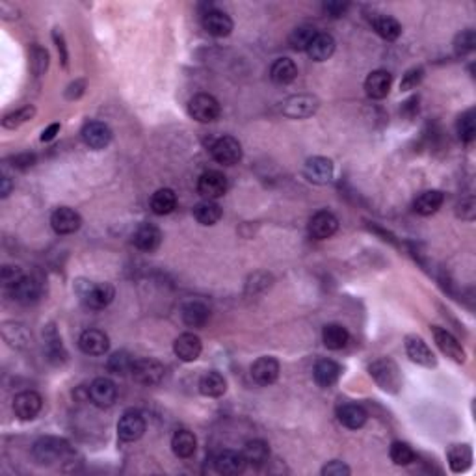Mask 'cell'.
<instances>
[{
    "instance_id": "44",
    "label": "cell",
    "mask_w": 476,
    "mask_h": 476,
    "mask_svg": "<svg viewBox=\"0 0 476 476\" xmlns=\"http://www.w3.org/2000/svg\"><path fill=\"white\" fill-rule=\"evenodd\" d=\"M389 456H391L393 463L398 467L411 465V463L417 460L415 451H413L407 443H402V441L393 443L391 451H389Z\"/></svg>"
},
{
    "instance_id": "52",
    "label": "cell",
    "mask_w": 476,
    "mask_h": 476,
    "mask_svg": "<svg viewBox=\"0 0 476 476\" xmlns=\"http://www.w3.org/2000/svg\"><path fill=\"white\" fill-rule=\"evenodd\" d=\"M350 4H346V2H335V0H331V2H326V4L322 6V10L324 13L333 19H339V17H344L346 11H348Z\"/></svg>"
},
{
    "instance_id": "32",
    "label": "cell",
    "mask_w": 476,
    "mask_h": 476,
    "mask_svg": "<svg viewBox=\"0 0 476 476\" xmlns=\"http://www.w3.org/2000/svg\"><path fill=\"white\" fill-rule=\"evenodd\" d=\"M443 203H445V194L441 190H426L419 194V197L413 203V209H415L417 214L431 216L441 209Z\"/></svg>"
},
{
    "instance_id": "7",
    "label": "cell",
    "mask_w": 476,
    "mask_h": 476,
    "mask_svg": "<svg viewBox=\"0 0 476 476\" xmlns=\"http://www.w3.org/2000/svg\"><path fill=\"white\" fill-rule=\"evenodd\" d=\"M131 374L141 385H156L164 380L166 368L155 359H136Z\"/></svg>"
},
{
    "instance_id": "26",
    "label": "cell",
    "mask_w": 476,
    "mask_h": 476,
    "mask_svg": "<svg viewBox=\"0 0 476 476\" xmlns=\"http://www.w3.org/2000/svg\"><path fill=\"white\" fill-rule=\"evenodd\" d=\"M132 242H134V246L138 248V250L155 251L156 248L161 246L162 233L156 226H151V224H141V226L134 231V235H132Z\"/></svg>"
},
{
    "instance_id": "4",
    "label": "cell",
    "mask_w": 476,
    "mask_h": 476,
    "mask_svg": "<svg viewBox=\"0 0 476 476\" xmlns=\"http://www.w3.org/2000/svg\"><path fill=\"white\" fill-rule=\"evenodd\" d=\"M221 108L218 99L209 93H197L188 100V114L192 120L199 121V123H211L218 120Z\"/></svg>"
},
{
    "instance_id": "55",
    "label": "cell",
    "mask_w": 476,
    "mask_h": 476,
    "mask_svg": "<svg viewBox=\"0 0 476 476\" xmlns=\"http://www.w3.org/2000/svg\"><path fill=\"white\" fill-rule=\"evenodd\" d=\"M58 132H60V123H52V125H49L45 129V131L41 132L40 140L43 141V144H47V141L54 140L56 134H58Z\"/></svg>"
},
{
    "instance_id": "8",
    "label": "cell",
    "mask_w": 476,
    "mask_h": 476,
    "mask_svg": "<svg viewBox=\"0 0 476 476\" xmlns=\"http://www.w3.org/2000/svg\"><path fill=\"white\" fill-rule=\"evenodd\" d=\"M335 166L326 156H311L303 166V175L313 185H327L333 179Z\"/></svg>"
},
{
    "instance_id": "45",
    "label": "cell",
    "mask_w": 476,
    "mask_h": 476,
    "mask_svg": "<svg viewBox=\"0 0 476 476\" xmlns=\"http://www.w3.org/2000/svg\"><path fill=\"white\" fill-rule=\"evenodd\" d=\"M34 115H35L34 106L26 105V106H23V108H19V110L4 115V120H2V127L13 131V129H19L21 125H25L26 121H30Z\"/></svg>"
},
{
    "instance_id": "18",
    "label": "cell",
    "mask_w": 476,
    "mask_h": 476,
    "mask_svg": "<svg viewBox=\"0 0 476 476\" xmlns=\"http://www.w3.org/2000/svg\"><path fill=\"white\" fill-rule=\"evenodd\" d=\"M279 371H281V366L276 357L265 356V357H259V359L251 365V378H253L255 383L266 387V385H272V383L279 378Z\"/></svg>"
},
{
    "instance_id": "40",
    "label": "cell",
    "mask_w": 476,
    "mask_h": 476,
    "mask_svg": "<svg viewBox=\"0 0 476 476\" xmlns=\"http://www.w3.org/2000/svg\"><path fill=\"white\" fill-rule=\"evenodd\" d=\"M372 26H374L376 34L387 41H395L402 35V25L391 16L376 17L372 21Z\"/></svg>"
},
{
    "instance_id": "50",
    "label": "cell",
    "mask_w": 476,
    "mask_h": 476,
    "mask_svg": "<svg viewBox=\"0 0 476 476\" xmlns=\"http://www.w3.org/2000/svg\"><path fill=\"white\" fill-rule=\"evenodd\" d=\"M350 467L344 461L333 460L327 465L322 467V476H350Z\"/></svg>"
},
{
    "instance_id": "13",
    "label": "cell",
    "mask_w": 476,
    "mask_h": 476,
    "mask_svg": "<svg viewBox=\"0 0 476 476\" xmlns=\"http://www.w3.org/2000/svg\"><path fill=\"white\" fill-rule=\"evenodd\" d=\"M197 192L205 199H218L227 192V177L221 171L209 170L199 177L197 181Z\"/></svg>"
},
{
    "instance_id": "5",
    "label": "cell",
    "mask_w": 476,
    "mask_h": 476,
    "mask_svg": "<svg viewBox=\"0 0 476 476\" xmlns=\"http://www.w3.org/2000/svg\"><path fill=\"white\" fill-rule=\"evenodd\" d=\"M146 434V419L140 411H125L117 422V437L125 443L138 441Z\"/></svg>"
},
{
    "instance_id": "48",
    "label": "cell",
    "mask_w": 476,
    "mask_h": 476,
    "mask_svg": "<svg viewBox=\"0 0 476 476\" xmlns=\"http://www.w3.org/2000/svg\"><path fill=\"white\" fill-rule=\"evenodd\" d=\"M23 331H25V327L19 326V324H4V327H2V335H4V339L10 342L11 346H23L26 341H28V335L23 337L19 335Z\"/></svg>"
},
{
    "instance_id": "39",
    "label": "cell",
    "mask_w": 476,
    "mask_h": 476,
    "mask_svg": "<svg viewBox=\"0 0 476 476\" xmlns=\"http://www.w3.org/2000/svg\"><path fill=\"white\" fill-rule=\"evenodd\" d=\"M221 214H224L221 207L211 199L201 201V203L194 207V216H196V220L199 221L201 226H214V224L221 220Z\"/></svg>"
},
{
    "instance_id": "25",
    "label": "cell",
    "mask_w": 476,
    "mask_h": 476,
    "mask_svg": "<svg viewBox=\"0 0 476 476\" xmlns=\"http://www.w3.org/2000/svg\"><path fill=\"white\" fill-rule=\"evenodd\" d=\"M246 460L242 456V452H235V451H224L220 452L214 460V467L216 471L220 472V475H240L246 469Z\"/></svg>"
},
{
    "instance_id": "53",
    "label": "cell",
    "mask_w": 476,
    "mask_h": 476,
    "mask_svg": "<svg viewBox=\"0 0 476 476\" xmlns=\"http://www.w3.org/2000/svg\"><path fill=\"white\" fill-rule=\"evenodd\" d=\"M52 40H54L56 49H58V54H60L62 66L67 67V62H69V54H67L66 40H64V34L60 32V28H54V32H52Z\"/></svg>"
},
{
    "instance_id": "14",
    "label": "cell",
    "mask_w": 476,
    "mask_h": 476,
    "mask_svg": "<svg viewBox=\"0 0 476 476\" xmlns=\"http://www.w3.org/2000/svg\"><path fill=\"white\" fill-rule=\"evenodd\" d=\"M309 235L316 240H326L330 236H333L339 229V220H337V216L330 211H318L316 214L311 216V220H309Z\"/></svg>"
},
{
    "instance_id": "15",
    "label": "cell",
    "mask_w": 476,
    "mask_h": 476,
    "mask_svg": "<svg viewBox=\"0 0 476 476\" xmlns=\"http://www.w3.org/2000/svg\"><path fill=\"white\" fill-rule=\"evenodd\" d=\"M43 407V398L35 391H23L13 398V413L21 421H32Z\"/></svg>"
},
{
    "instance_id": "38",
    "label": "cell",
    "mask_w": 476,
    "mask_h": 476,
    "mask_svg": "<svg viewBox=\"0 0 476 476\" xmlns=\"http://www.w3.org/2000/svg\"><path fill=\"white\" fill-rule=\"evenodd\" d=\"M177 207V196L171 188H161L156 190L151 197V211L158 216H166L170 212L175 211Z\"/></svg>"
},
{
    "instance_id": "56",
    "label": "cell",
    "mask_w": 476,
    "mask_h": 476,
    "mask_svg": "<svg viewBox=\"0 0 476 476\" xmlns=\"http://www.w3.org/2000/svg\"><path fill=\"white\" fill-rule=\"evenodd\" d=\"M16 13H17L16 6L8 4V2H2V4H0V16H2V19H6V21L17 19L19 16H16Z\"/></svg>"
},
{
    "instance_id": "1",
    "label": "cell",
    "mask_w": 476,
    "mask_h": 476,
    "mask_svg": "<svg viewBox=\"0 0 476 476\" xmlns=\"http://www.w3.org/2000/svg\"><path fill=\"white\" fill-rule=\"evenodd\" d=\"M75 291L81 296L82 303L88 309H93V311L108 307L115 298V291L110 283H93V281L88 279H76Z\"/></svg>"
},
{
    "instance_id": "42",
    "label": "cell",
    "mask_w": 476,
    "mask_h": 476,
    "mask_svg": "<svg viewBox=\"0 0 476 476\" xmlns=\"http://www.w3.org/2000/svg\"><path fill=\"white\" fill-rule=\"evenodd\" d=\"M316 34H318V30L313 25H301L292 30L291 37H289V43H291V47L294 50H307L309 45H311V41L315 40Z\"/></svg>"
},
{
    "instance_id": "21",
    "label": "cell",
    "mask_w": 476,
    "mask_h": 476,
    "mask_svg": "<svg viewBox=\"0 0 476 476\" xmlns=\"http://www.w3.org/2000/svg\"><path fill=\"white\" fill-rule=\"evenodd\" d=\"M201 350H203V344H201V339L196 333H181L173 342L175 356L185 363L196 361L201 356Z\"/></svg>"
},
{
    "instance_id": "10",
    "label": "cell",
    "mask_w": 476,
    "mask_h": 476,
    "mask_svg": "<svg viewBox=\"0 0 476 476\" xmlns=\"http://www.w3.org/2000/svg\"><path fill=\"white\" fill-rule=\"evenodd\" d=\"M431 331H434V339H436L437 348H439L446 357H451L452 361L456 363H465L467 359L465 350H463L461 342L458 341L456 337L452 335L451 331L443 330V327L439 326H431Z\"/></svg>"
},
{
    "instance_id": "12",
    "label": "cell",
    "mask_w": 476,
    "mask_h": 476,
    "mask_svg": "<svg viewBox=\"0 0 476 476\" xmlns=\"http://www.w3.org/2000/svg\"><path fill=\"white\" fill-rule=\"evenodd\" d=\"M82 140L90 149L100 151L110 146L112 141V129L103 121H90L82 129Z\"/></svg>"
},
{
    "instance_id": "58",
    "label": "cell",
    "mask_w": 476,
    "mask_h": 476,
    "mask_svg": "<svg viewBox=\"0 0 476 476\" xmlns=\"http://www.w3.org/2000/svg\"><path fill=\"white\" fill-rule=\"evenodd\" d=\"M0 182H2V185H0V196L8 197L10 196L11 188H13V182H11L10 177H6V175L0 179Z\"/></svg>"
},
{
    "instance_id": "17",
    "label": "cell",
    "mask_w": 476,
    "mask_h": 476,
    "mask_svg": "<svg viewBox=\"0 0 476 476\" xmlns=\"http://www.w3.org/2000/svg\"><path fill=\"white\" fill-rule=\"evenodd\" d=\"M50 226H52V229H54L58 235H73V233H76V231L81 229L82 218L75 209L60 207V209H56V211L52 212V216H50Z\"/></svg>"
},
{
    "instance_id": "30",
    "label": "cell",
    "mask_w": 476,
    "mask_h": 476,
    "mask_svg": "<svg viewBox=\"0 0 476 476\" xmlns=\"http://www.w3.org/2000/svg\"><path fill=\"white\" fill-rule=\"evenodd\" d=\"M315 381L324 389H330L339 381L341 378V365L331 359H320V361L315 365Z\"/></svg>"
},
{
    "instance_id": "27",
    "label": "cell",
    "mask_w": 476,
    "mask_h": 476,
    "mask_svg": "<svg viewBox=\"0 0 476 476\" xmlns=\"http://www.w3.org/2000/svg\"><path fill=\"white\" fill-rule=\"evenodd\" d=\"M446 460H448V467L452 472H465L471 469L472 465V448L469 445H452L446 452Z\"/></svg>"
},
{
    "instance_id": "28",
    "label": "cell",
    "mask_w": 476,
    "mask_h": 476,
    "mask_svg": "<svg viewBox=\"0 0 476 476\" xmlns=\"http://www.w3.org/2000/svg\"><path fill=\"white\" fill-rule=\"evenodd\" d=\"M43 341H45V354L50 363L60 365V363L66 361L67 352L64 344H62V337L58 335L54 326H47L43 330Z\"/></svg>"
},
{
    "instance_id": "22",
    "label": "cell",
    "mask_w": 476,
    "mask_h": 476,
    "mask_svg": "<svg viewBox=\"0 0 476 476\" xmlns=\"http://www.w3.org/2000/svg\"><path fill=\"white\" fill-rule=\"evenodd\" d=\"M391 84H393V75L389 73V71H385V69L372 71L371 75L366 76V81H365L366 95L376 100L385 99V97L389 95Z\"/></svg>"
},
{
    "instance_id": "3",
    "label": "cell",
    "mask_w": 476,
    "mask_h": 476,
    "mask_svg": "<svg viewBox=\"0 0 476 476\" xmlns=\"http://www.w3.org/2000/svg\"><path fill=\"white\" fill-rule=\"evenodd\" d=\"M368 374L372 380L376 381L381 391L389 395H398L402 389V372L393 359L389 357H380L376 361L368 365Z\"/></svg>"
},
{
    "instance_id": "20",
    "label": "cell",
    "mask_w": 476,
    "mask_h": 476,
    "mask_svg": "<svg viewBox=\"0 0 476 476\" xmlns=\"http://www.w3.org/2000/svg\"><path fill=\"white\" fill-rule=\"evenodd\" d=\"M10 296L16 301L23 303V306H30L40 300L41 296V283L35 277L25 276L21 281H17L16 285L8 289Z\"/></svg>"
},
{
    "instance_id": "31",
    "label": "cell",
    "mask_w": 476,
    "mask_h": 476,
    "mask_svg": "<svg viewBox=\"0 0 476 476\" xmlns=\"http://www.w3.org/2000/svg\"><path fill=\"white\" fill-rule=\"evenodd\" d=\"M211 318V311L203 301H188L182 306V322L188 327H203Z\"/></svg>"
},
{
    "instance_id": "34",
    "label": "cell",
    "mask_w": 476,
    "mask_h": 476,
    "mask_svg": "<svg viewBox=\"0 0 476 476\" xmlns=\"http://www.w3.org/2000/svg\"><path fill=\"white\" fill-rule=\"evenodd\" d=\"M298 76V67H296L294 60L291 58H277L270 67V79L276 84L286 86L296 81Z\"/></svg>"
},
{
    "instance_id": "11",
    "label": "cell",
    "mask_w": 476,
    "mask_h": 476,
    "mask_svg": "<svg viewBox=\"0 0 476 476\" xmlns=\"http://www.w3.org/2000/svg\"><path fill=\"white\" fill-rule=\"evenodd\" d=\"M318 99L313 95H292L283 103V114L292 120H303L311 117L318 110Z\"/></svg>"
},
{
    "instance_id": "46",
    "label": "cell",
    "mask_w": 476,
    "mask_h": 476,
    "mask_svg": "<svg viewBox=\"0 0 476 476\" xmlns=\"http://www.w3.org/2000/svg\"><path fill=\"white\" fill-rule=\"evenodd\" d=\"M30 67L35 76H41L49 67V52L43 47L34 45L30 52Z\"/></svg>"
},
{
    "instance_id": "41",
    "label": "cell",
    "mask_w": 476,
    "mask_h": 476,
    "mask_svg": "<svg viewBox=\"0 0 476 476\" xmlns=\"http://www.w3.org/2000/svg\"><path fill=\"white\" fill-rule=\"evenodd\" d=\"M134 357L129 354V352L121 350V352H115V354H112L110 357H108V363H106V368H108V372H112V374H117V376H125L127 372L132 371V365H134Z\"/></svg>"
},
{
    "instance_id": "9",
    "label": "cell",
    "mask_w": 476,
    "mask_h": 476,
    "mask_svg": "<svg viewBox=\"0 0 476 476\" xmlns=\"http://www.w3.org/2000/svg\"><path fill=\"white\" fill-rule=\"evenodd\" d=\"M88 396L93 406L105 410V407L114 406V402L117 400V387L108 378H95L88 389Z\"/></svg>"
},
{
    "instance_id": "54",
    "label": "cell",
    "mask_w": 476,
    "mask_h": 476,
    "mask_svg": "<svg viewBox=\"0 0 476 476\" xmlns=\"http://www.w3.org/2000/svg\"><path fill=\"white\" fill-rule=\"evenodd\" d=\"M84 90H86V81H75V82H71V84L67 86L66 97H67V99H69V100L81 99V97L84 95Z\"/></svg>"
},
{
    "instance_id": "37",
    "label": "cell",
    "mask_w": 476,
    "mask_h": 476,
    "mask_svg": "<svg viewBox=\"0 0 476 476\" xmlns=\"http://www.w3.org/2000/svg\"><path fill=\"white\" fill-rule=\"evenodd\" d=\"M242 456H244L246 463H250V465L261 467L270 458V446H268L266 441H262V439H253V441L246 443L244 451H242Z\"/></svg>"
},
{
    "instance_id": "33",
    "label": "cell",
    "mask_w": 476,
    "mask_h": 476,
    "mask_svg": "<svg viewBox=\"0 0 476 476\" xmlns=\"http://www.w3.org/2000/svg\"><path fill=\"white\" fill-rule=\"evenodd\" d=\"M333 52H335V40H333V35L324 34V32H318L307 49V54L315 62H326L327 58L333 56Z\"/></svg>"
},
{
    "instance_id": "6",
    "label": "cell",
    "mask_w": 476,
    "mask_h": 476,
    "mask_svg": "<svg viewBox=\"0 0 476 476\" xmlns=\"http://www.w3.org/2000/svg\"><path fill=\"white\" fill-rule=\"evenodd\" d=\"M212 158L218 164L235 166L242 161V146L240 141L233 136H221L212 144L211 147Z\"/></svg>"
},
{
    "instance_id": "35",
    "label": "cell",
    "mask_w": 476,
    "mask_h": 476,
    "mask_svg": "<svg viewBox=\"0 0 476 476\" xmlns=\"http://www.w3.org/2000/svg\"><path fill=\"white\" fill-rule=\"evenodd\" d=\"M226 391H227V381L226 378L221 376L220 372L211 371L201 376L199 393L203 396H209V398H220V396L226 395Z\"/></svg>"
},
{
    "instance_id": "19",
    "label": "cell",
    "mask_w": 476,
    "mask_h": 476,
    "mask_svg": "<svg viewBox=\"0 0 476 476\" xmlns=\"http://www.w3.org/2000/svg\"><path fill=\"white\" fill-rule=\"evenodd\" d=\"M79 346L86 356H105L110 348V339L105 331L100 330H86L79 337Z\"/></svg>"
},
{
    "instance_id": "16",
    "label": "cell",
    "mask_w": 476,
    "mask_h": 476,
    "mask_svg": "<svg viewBox=\"0 0 476 476\" xmlns=\"http://www.w3.org/2000/svg\"><path fill=\"white\" fill-rule=\"evenodd\" d=\"M406 352L407 357L417 365L426 366V368H434L437 365V357L434 356V352L430 350V346L426 341L419 335H407L406 337Z\"/></svg>"
},
{
    "instance_id": "57",
    "label": "cell",
    "mask_w": 476,
    "mask_h": 476,
    "mask_svg": "<svg viewBox=\"0 0 476 476\" xmlns=\"http://www.w3.org/2000/svg\"><path fill=\"white\" fill-rule=\"evenodd\" d=\"M13 162H16L13 166H17V168H28V166H32L35 162V156L28 155V153H26V155L16 156V158H13Z\"/></svg>"
},
{
    "instance_id": "29",
    "label": "cell",
    "mask_w": 476,
    "mask_h": 476,
    "mask_svg": "<svg viewBox=\"0 0 476 476\" xmlns=\"http://www.w3.org/2000/svg\"><path fill=\"white\" fill-rule=\"evenodd\" d=\"M197 439L190 430H177L171 437V451L177 458L188 460L196 454Z\"/></svg>"
},
{
    "instance_id": "49",
    "label": "cell",
    "mask_w": 476,
    "mask_h": 476,
    "mask_svg": "<svg viewBox=\"0 0 476 476\" xmlns=\"http://www.w3.org/2000/svg\"><path fill=\"white\" fill-rule=\"evenodd\" d=\"M422 76H424V69H422V67H413V69L406 71V75L402 76L400 90L402 91L415 90L417 86L421 84Z\"/></svg>"
},
{
    "instance_id": "2",
    "label": "cell",
    "mask_w": 476,
    "mask_h": 476,
    "mask_svg": "<svg viewBox=\"0 0 476 476\" xmlns=\"http://www.w3.org/2000/svg\"><path fill=\"white\" fill-rule=\"evenodd\" d=\"M32 456L41 465H52L56 461H66L73 456V448L66 439L60 437H41L32 446Z\"/></svg>"
},
{
    "instance_id": "36",
    "label": "cell",
    "mask_w": 476,
    "mask_h": 476,
    "mask_svg": "<svg viewBox=\"0 0 476 476\" xmlns=\"http://www.w3.org/2000/svg\"><path fill=\"white\" fill-rule=\"evenodd\" d=\"M350 333L341 324H327L322 330V342L327 350H342L348 344Z\"/></svg>"
},
{
    "instance_id": "43",
    "label": "cell",
    "mask_w": 476,
    "mask_h": 476,
    "mask_svg": "<svg viewBox=\"0 0 476 476\" xmlns=\"http://www.w3.org/2000/svg\"><path fill=\"white\" fill-rule=\"evenodd\" d=\"M456 129H458V136H460L461 141H465V144H469V141L475 140V136H476L475 108H469V110L463 112V114H461L460 117H458Z\"/></svg>"
},
{
    "instance_id": "23",
    "label": "cell",
    "mask_w": 476,
    "mask_h": 476,
    "mask_svg": "<svg viewBox=\"0 0 476 476\" xmlns=\"http://www.w3.org/2000/svg\"><path fill=\"white\" fill-rule=\"evenodd\" d=\"M203 28L214 37H227L233 32V19L220 10H209L203 13Z\"/></svg>"
},
{
    "instance_id": "24",
    "label": "cell",
    "mask_w": 476,
    "mask_h": 476,
    "mask_svg": "<svg viewBox=\"0 0 476 476\" xmlns=\"http://www.w3.org/2000/svg\"><path fill=\"white\" fill-rule=\"evenodd\" d=\"M337 419L342 426L350 428V430H359V428L365 426L368 415H366L365 407L359 406V404L346 402V404H341L337 407Z\"/></svg>"
},
{
    "instance_id": "51",
    "label": "cell",
    "mask_w": 476,
    "mask_h": 476,
    "mask_svg": "<svg viewBox=\"0 0 476 476\" xmlns=\"http://www.w3.org/2000/svg\"><path fill=\"white\" fill-rule=\"evenodd\" d=\"M23 277H25V274H23V270H21L19 266H4V268H2V283H4L6 289L13 286L17 281H21Z\"/></svg>"
},
{
    "instance_id": "47",
    "label": "cell",
    "mask_w": 476,
    "mask_h": 476,
    "mask_svg": "<svg viewBox=\"0 0 476 476\" xmlns=\"http://www.w3.org/2000/svg\"><path fill=\"white\" fill-rule=\"evenodd\" d=\"M476 47V34L475 30H463L461 34L456 35V40H454V50H456L458 56L469 54L472 52Z\"/></svg>"
}]
</instances>
